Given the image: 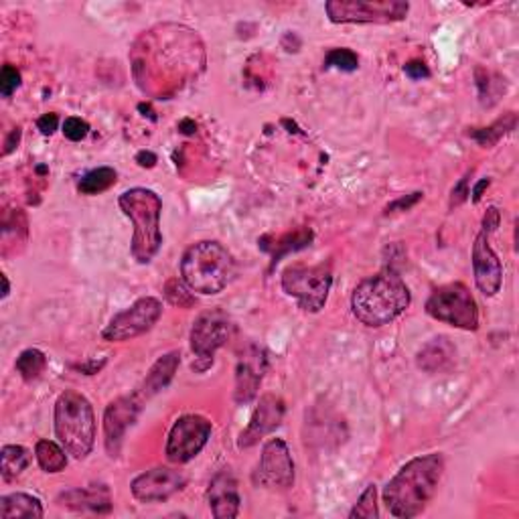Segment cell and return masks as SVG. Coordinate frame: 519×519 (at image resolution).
Returning <instances> with one entry per match:
<instances>
[{
  "mask_svg": "<svg viewBox=\"0 0 519 519\" xmlns=\"http://www.w3.org/2000/svg\"><path fill=\"white\" fill-rule=\"evenodd\" d=\"M442 475H445V457L440 453L408 460L383 489V504L388 512L400 519L420 515L437 493Z\"/></svg>",
  "mask_w": 519,
  "mask_h": 519,
  "instance_id": "6da1fadb",
  "label": "cell"
},
{
  "mask_svg": "<svg viewBox=\"0 0 519 519\" xmlns=\"http://www.w3.org/2000/svg\"><path fill=\"white\" fill-rule=\"evenodd\" d=\"M412 303V295L400 274L386 270L362 280L351 295V313L359 323L372 329H380L400 315Z\"/></svg>",
  "mask_w": 519,
  "mask_h": 519,
  "instance_id": "7a4b0ae2",
  "label": "cell"
},
{
  "mask_svg": "<svg viewBox=\"0 0 519 519\" xmlns=\"http://www.w3.org/2000/svg\"><path fill=\"white\" fill-rule=\"evenodd\" d=\"M120 209L134 225L132 256L138 264H148L163 246L161 213L163 201L155 191L145 187H134L124 191L118 199Z\"/></svg>",
  "mask_w": 519,
  "mask_h": 519,
  "instance_id": "3957f363",
  "label": "cell"
},
{
  "mask_svg": "<svg viewBox=\"0 0 519 519\" xmlns=\"http://www.w3.org/2000/svg\"><path fill=\"white\" fill-rule=\"evenodd\" d=\"M233 256L220 241L203 240L191 246L181 260V278L199 295H220L231 282Z\"/></svg>",
  "mask_w": 519,
  "mask_h": 519,
  "instance_id": "277c9868",
  "label": "cell"
},
{
  "mask_svg": "<svg viewBox=\"0 0 519 519\" xmlns=\"http://www.w3.org/2000/svg\"><path fill=\"white\" fill-rule=\"evenodd\" d=\"M55 437L73 458H86L96 442V416L80 392H63L55 401Z\"/></svg>",
  "mask_w": 519,
  "mask_h": 519,
  "instance_id": "5b68a950",
  "label": "cell"
},
{
  "mask_svg": "<svg viewBox=\"0 0 519 519\" xmlns=\"http://www.w3.org/2000/svg\"><path fill=\"white\" fill-rule=\"evenodd\" d=\"M333 287V272L329 264L319 266H290L282 274V290L297 298L298 308L305 313H321Z\"/></svg>",
  "mask_w": 519,
  "mask_h": 519,
  "instance_id": "8992f818",
  "label": "cell"
},
{
  "mask_svg": "<svg viewBox=\"0 0 519 519\" xmlns=\"http://www.w3.org/2000/svg\"><path fill=\"white\" fill-rule=\"evenodd\" d=\"M426 313L434 321L447 323L463 331L479 329V307L463 282L445 284L426 300Z\"/></svg>",
  "mask_w": 519,
  "mask_h": 519,
  "instance_id": "52a82bcc",
  "label": "cell"
},
{
  "mask_svg": "<svg viewBox=\"0 0 519 519\" xmlns=\"http://www.w3.org/2000/svg\"><path fill=\"white\" fill-rule=\"evenodd\" d=\"M325 11L335 24H390L404 21L410 5L404 0H329Z\"/></svg>",
  "mask_w": 519,
  "mask_h": 519,
  "instance_id": "ba28073f",
  "label": "cell"
},
{
  "mask_svg": "<svg viewBox=\"0 0 519 519\" xmlns=\"http://www.w3.org/2000/svg\"><path fill=\"white\" fill-rule=\"evenodd\" d=\"M233 323L223 311L201 313L191 326V351L195 354L193 370L203 373L213 365V357L231 339Z\"/></svg>",
  "mask_w": 519,
  "mask_h": 519,
  "instance_id": "9c48e42d",
  "label": "cell"
},
{
  "mask_svg": "<svg viewBox=\"0 0 519 519\" xmlns=\"http://www.w3.org/2000/svg\"><path fill=\"white\" fill-rule=\"evenodd\" d=\"M213 424L209 418L201 414H185L181 416L177 422L173 424V429L169 432V439H166V458L175 465H183L193 460L201 450L205 448L212 437Z\"/></svg>",
  "mask_w": 519,
  "mask_h": 519,
  "instance_id": "30bf717a",
  "label": "cell"
},
{
  "mask_svg": "<svg viewBox=\"0 0 519 519\" xmlns=\"http://www.w3.org/2000/svg\"><path fill=\"white\" fill-rule=\"evenodd\" d=\"M163 315V305L158 298L145 297L130 305L127 311H122L106 325L102 331V339L108 343H122L140 337L148 333L158 323Z\"/></svg>",
  "mask_w": 519,
  "mask_h": 519,
  "instance_id": "8fae6325",
  "label": "cell"
},
{
  "mask_svg": "<svg viewBox=\"0 0 519 519\" xmlns=\"http://www.w3.org/2000/svg\"><path fill=\"white\" fill-rule=\"evenodd\" d=\"M252 481L256 487L264 489H290L295 485V460L282 439H270L266 442Z\"/></svg>",
  "mask_w": 519,
  "mask_h": 519,
  "instance_id": "7c38bea8",
  "label": "cell"
},
{
  "mask_svg": "<svg viewBox=\"0 0 519 519\" xmlns=\"http://www.w3.org/2000/svg\"><path fill=\"white\" fill-rule=\"evenodd\" d=\"M187 485V477L181 471H175L169 467H155L150 471L138 475L132 481L130 491L132 497L140 504H161V501L171 499Z\"/></svg>",
  "mask_w": 519,
  "mask_h": 519,
  "instance_id": "4fadbf2b",
  "label": "cell"
},
{
  "mask_svg": "<svg viewBox=\"0 0 519 519\" xmlns=\"http://www.w3.org/2000/svg\"><path fill=\"white\" fill-rule=\"evenodd\" d=\"M473 274L475 284L485 297H495L504 284V266L501 260L495 254V250L491 248L489 233L479 231V236L475 238L473 244Z\"/></svg>",
  "mask_w": 519,
  "mask_h": 519,
  "instance_id": "5bb4252c",
  "label": "cell"
},
{
  "mask_svg": "<svg viewBox=\"0 0 519 519\" xmlns=\"http://www.w3.org/2000/svg\"><path fill=\"white\" fill-rule=\"evenodd\" d=\"M142 404L134 396L114 400L104 412V442L110 457H118L124 434L137 422Z\"/></svg>",
  "mask_w": 519,
  "mask_h": 519,
  "instance_id": "9a60e30c",
  "label": "cell"
},
{
  "mask_svg": "<svg viewBox=\"0 0 519 519\" xmlns=\"http://www.w3.org/2000/svg\"><path fill=\"white\" fill-rule=\"evenodd\" d=\"M284 410L287 408H284L282 398L274 396V393H264L258 401L252 418H250L248 429L241 432L238 447L250 448L258 445L262 439H266L268 434H272L284 420Z\"/></svg>",
  "mask_w": 519,
  "mask_h": 519,
  "instance_id": "2e32d148",
  "label": "cell"
},
{
  "mask_svg": "<svg viewBox=\"0 0 519 519\" xmlns=\"http://www.w3.org/2000/svg\"><path fill=\"white\" fill-rule=\"evenodd\" d=\"M207 504L217 519H233L240 515L241 497L238 489V481L230 468L215 473L207 487Z\"/></svg>",
  "mask_w": 519,
  "mask_h": 519,
  "instance_id": "e0dca14e",
  "label": "cell"
},
{
  "mask_svg": "<svg viewBox=\"0 0 519 519\" xmlns=\"http://www.w3.org/2000/svg\"><path fill=\"white\" fill-rule=\"evenodd\" d=\"M266 372V355L262 349L250 347L244 355L240 357L236 367V401L238 404H248L258 393L260 383H262Z\"/></svg>",
  "mask_w": 519,
  "mask_h": 519,
  "instance_id": "ac0fdd59",
  "label": "cell"
},
{
  "mask_svg": "<svg viewBox=\"0 0 519 519\" xmlns=\"http://www.w3.org/2000/svg\"><path fill=\"white\" fill-rule=\"evenodd\" d=\"M179 365H181L179 351H171V354L158 357L155 365L148 370L146 378L142 380V383L137 388V392L132 393V396L137 398L142 406H145V401L155 398L156 393H161L166 386H169L175 378V373H177L179 370Z\"/></svg>",
  "mask_w": 519,
  "mask_h": 519,
  "instance_id": "d6986e66",
  "label": "cell"
},
{
  "mask_svg": "<svg viewBox=\"0 0 519 519\" xmlns=\"http://www.w3.org/2000/svg\"><path fill=\"white\" fill-rule=\"evenodd\" d=\"M416 365L426 373H447L457 365V347L445 335L434 337L416 354Z\"/></svg>",
  "mask_w": 519,
  "mask_h": 519,
  "instance_id": "ffe728a7",
  "label": "cell"
},
{
  "mask_svg": "<svg viewBox=\"0 0 519 519\" xmlns=\"http://www.w3.org/2000/svg\"><path fill=\"white\" fill-rule=\"evenodd\" d=\"M57 504L73 509V512H94V514H110L112 497L104 485L88 489H70L57 499Z\"/></svg>",
  "mask_w": 519,
  "mask_h": 519,
  "instance_id": "44dd1931",
  "label": "cell"
},
{
  "mask_svg": "<svg viewBox=\"0 0 519 519\" xmlns=\"http://www.w3.org/2000/svg\"><path fill=\"white\" fill-rule=\"evenodd\" d=\"M45 515L39 497L29 493H11L0 499V517L3 519H41Z\"/></svg>",
  "mask_w": 519,
  "mask_h": 519,
  "instance_id": "7402d4cb",
  "label": "cell"
},
{
  "mask_svg": "<svg viewBox=\"0 0 519 519\" xmlns=\"http://www.w3.org/2000/svg\"><path fill=\"white\" fill-rule=\"evenodd\" d=\"M29 448L21 445H6L0 450V475L6 483H13L27 471L31 465Z\"/></svg>",
  "mask_w": 519,
  "mask_h": 519,
  "instance_id": "603a6c76",
  "label": "cell"
},
{
  "mask_svg": "<svg viewBox=\"0 0 519 519\" xmlns=\"http://www.w3.org/2000/svg\"><path fill=\"white\" fill-rule=\"evenodd\" d=\"M118 173L112 166H98V169L83 175L78 183V191L81 195H99L116 185Z\"/></svg>",
  "mask_w": 519,
  "mask_h": 519,
  "instance_id": "cb8c5ba5",
  "label": "cell"
},
{
  "mask_svg": "<svg viewBox=\"0 0 519 519\" xmlns=\"http://www.w3.org/2000/svg\"><path fill=\"white\" fill-rule=\"evenodd\" d=\"M35 457L45 473H61L67 467V450L53 440H39L35 445Z\"/></svg>",
  "mask_w": 519,
  "mask_h": 519,
  "instance_id": "d4e9b609",
  "label": "cell"
},
{
  "mask_svg": "<svg viewBox=\"0 0 519 519\" xmlns=\"http://www.w3.org/2000/svg\"><path fill=\"white\" fill-rule=\"evenodd\" d=\"M14 367L24 382H35L41 378V373L47 370V355L35 347L24 349L23 354L16 357Z\"/></svg>",
  "mask_w": 519,
  "mask_h": 519,
  "instance_id": "484cf974",
  "label": "cell"
},
{
  "mask_svg": "<svg viewBox=\"0 0 519 519\" xmlns=\"http://www.w3.org/2000/svg\"><path fill=\"white\" fill-rule=\"evenodd\" d=\"M515 122H517V116L512 112V114H507L505 118L497 120L495 124H491V127L487 128H473L471 132H468V137L475 138L481 146H495L507 132L515 130Z\"/></svg>",
  "mask_w": 519,
  "mask_h": 519,
  "instance_id": "4316f807",
  "label": "cell"
},
{
  "mask_svg": "<svg viewBox=\"0 0 519 519\" xmlns=\"http://www.w3.org/2000/svg\"><path fill=\"white\" fill-rule=\"evenodd\" d=\"M351 519H378L380 509H378V487L375 485H367V489L362 493V497L355 504V507L351 509L349 514Z\"/></svg>",
  "mask_w": 519,
  "mask_h": 519,
  "instance_id": "83f0119b",
  "label": "cell"
},
{
  "mask_svg": "<svg viewBox=\"0 0 519 519\" xmlns=\"http://www.w3.org/2000/svg\"><path fill=\"white\" fill-rule=\"evenodd\" d=\"M165 298L169 300L173 307L179 308H191L195 307V297L193 290H191L185 282H181L179 278H173L165 284Z\"/></svg>",
  "mask_w": 519,
  "mask_h": 519,
  "instance_id": "f1b7e54d",
  "label": "cell"
},
{
  "mask_svg": "<svg viewBox=\"0 0 519 519\" xmlns=\"http://www.w3.org/2000/svg\"><path fill=\"white\" fill-rule=\"evenodd\" d=\"M325 67H335V70L341 71H355L359 67V57L351 49H331L325 57Z\"/></svg>",
  "mask_w": 519,
  "mask_h": 519,
  "instance_id": "f546056e",
  "label": "cell"
},
{
  "mask_svg": "<svg viewBox=\"0 0 519 519\" xmlns=\"http://www.w3.org/2000/svg\"><path fill=\"white\" fill-rule=\"evenodd\" d=\"M19 86H21L19 70H16L14 65L6 63L3 67V71H0V94H3V98H11Z\"/></svg>",
  "mask_w": 519,
  "mask_h": 519,
  "instance_id": "4dcf8cb0",
  "label": "cell"
},
{
  "mask_svg": "<svg viewBox=\"0 0 519 519\" xmlns=\"http://www.w3.org/2000/svg\"><path fill=\"white\" fill-rule=\"evenodd\" d=\"M63 134L67 140L80 142L90 134V124L81 118H75V116H70V118H65L63 122Z\"/></svg>",
  "mask_w": 519,
  "mask_h": 519,
  "instance_id": "1f68e13d",
  "label": "cell"
},
{
  "mask_svg": "<svg viewBox=\"0 0 519 519\" xmlns=\"http://www.w3.org/2000/svg\"><path fill=\"white\" fill-rule=\"evenodd\" d=\"M422 197H424V193H420V191H416V193L408 195V197H400V199H396V201H393V203H390V205L386 207V213L408 212V209H412Z\"/></svg>",
  "mask_w": 519,
  "mask_h": 519,
  "instance_id": "d6a6232c",
  "label": "cell"
},
{
  "mask_svg": "<svg viewBox=\"0 0 519 519\" xmlns=\"http://www.w3.org/2000/svg\"><path fill=\"white\" fill-rule=\"evenodd\" d=\"M404 73L408 75L410 80H414V81L430 78V70H429V67H426L424 61H408L404 65Z\"/></svg>",
  "mask_w": 519,
  "mask_h": 519,
  "instance_id": "836d02e7",
  "label": "cell"
},
{
  "mask_svg": "<svg viewBox=\"0 0 519 519\" xmlns=\"http://www.w3.org/2000/svg\"><path fill=\"white\" fill-rule=\"evenodd\" d=\"M468 175L467 177H463L458 181V185H455L453 189V195H450V209L453 207H458V205H463L465 201L468 199Z\"/></svg>",
  "mask_w": 519,
  "mask_h": 519,
  "instance_id": "e575fe53",
  "label": "cell"
},
{
  "mask_svg": "<svg viewBox=\"0 0 519 519\" xmlns=\"http://www.w3.org/2000/svg\"><path fill=\"white\" fill-rule=\"evenodd\" d=\"M60 127V118H57V114H43L41 118L37 120V128L41 130V134H45V137H52V134Z\"/></svg>",
  "mask_w": 519,
  "mask_h": 519,
  "instance_id": "d590c367",
  "label": "cell"
},
{
  "mask_svg": "<svg viewBox=\"0 0 519 519\" xmlns=\"http://www.w3.org/2000/svg\"><path fill=\"white\" fill-rule=\"evenodd\" d=\"M499 223H501L499 209L497 207H489L487 213H485V217H483V231H487L489 236H491L493 231H497Z\"/></svg>",
  "mask_w": 519,
  "mask_h": 519,
  "instance_id": "8d00e7d4",
  "label": "cell"
},
{
  "mask_svg": "<svg viewBox=\"0 0 519 519\" xmlns=\"http://www.w3.org/2000/svg\"><path fill=\"white\" fill-rule=\"evenodd\" d=\"M156 161H158L156 155L150 153V150H140V153L137 155V163L142 166V169H153Z\"/></svg>",
  "mask_w": 519,
  "mask_h": 519,
  "instance_id": "74e56055",
  "label": "cell"
},
{
  "mask_svg": "<svg viewBox=\"0 0 519 519\" xmlns=\"http://www.w3.org/2000/svg\"><path fill=\"white\" fill-rule=\"evenodd\" d=\"M19 142H21V128H14L11 134H8V138L5 142V150H3V155H11L13 150L19 146Z\"/></svg>",
  "mask_w": 519,
  "mask_h": 519,
  "instance_id": "f35d334b",
  "label": "cell"
},
{
  "mask_svg": "<svg viewBox=\"0 0 519 519\" xmlns=\"http://www.w3.org/2000/svg\"><path fill=\"white\" fill-rule=\"evenodd\" d=\"M489 185H491V181H489V179H483V181L477 183V187L473 189V193H471V195H473V201H475V203H479L481 197H483V191L487 189Z\"/></svg>",
  "mask_w": 519,
  "mask_h": 519,
  "instance_id": "ab89813d",
  "label": "cell"
},
{
  "mask_svg": "<svg viewBox=\"0 0 519 519\" xmlns=\"http://www.w3.org/2000/svg\"><path fill=\"white\" fill-rule=\"evenodd\" d=\"M179 130L183 134H187V137H191V134H195L197 132V124L191 120V118H185V120H181L179 122Z\"/></svg>",
  "mask_w": 519,
  "mask_h": 519,
  "instance_id": "60d3db41",
  "label": "cell"
},
{
  "mask_svg": "<svg viewBox=\"0 0 519 519\" xmlns=\"http://www.w3.org/2000/svg\"><path fill=\"white\" fill-rule=\"evenodd\" d=\"M0 278H3V298H6L8 292H11V284H8L6 274H0Z\"/></svg>",
  "mask_w": 519,
  "mask_h": 519,
  "instance_id": "b9f144b4",
  "label": "cell"
},
{
  "mask_svg": "<svg viewBox=\"0 0 519 519\" xmlns=\"http://www.w3.org/2000/svg\"><path fill=\"white\" fill-rule=\"evenodd\" d=\"M37 173H41V175L47 173V166H37Z\"/></svg>",
  "mask_w": 519,
  "mask_h": 519,
  "instance_id": "7bdbcfd3",
  "label": "cell"
}]
</instances>
